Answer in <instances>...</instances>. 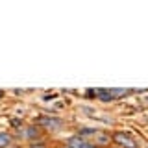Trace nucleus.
<instances>
[{
	"label": "nucleus",
	"instance_id": "obj_1",
	"mask_svg": "<svg viewBox=\"0 0 148 148\" xmlns=\"http://www.w3.org/2000/svg\"><path fill=\"white\" fill-rule=\"evenodd\" d=\"M69 148H98L96 145H91V143H87L83 137H80V135H74V137H71L69 139V145H67Z\"/></svg>",
	"mask_w": 148,
	"mask_h": 148
},
{
	"label": "nucleus",
	"instance_id": "obj_2",
	"mask_svg": "<svg viewBox=\"0 0 148 148\" xmlns=\"http://www.w3.org/2000/svg\"><path fill=\"white\" fill-rule=\"evenodd\" d=\"M113 139L119 143V146H122V148H135V141H133L128 133H117Z\"/></svg>",
	"mask_w": 148,
	"mask_h": 148
},
{
	"label": "nucleus",
	"instance_id": "obj_3",
	"mask_svg": "<svg viewBox=\"0 0 148 148\" xmlns=\"http://www.w3.org/2000/svg\"><path fill=\"white\" fill-rule=\"evenodd\" d=\"M24 137L26 139H37V137H39V133H37L35 128H26L24 130Z\"/></svg>",
	"mask_w": 148,
	"mask_h": 148
},
{
	"label": "nucleus",
	"instance_id": "obj_4",
	"mask_svg": "<svg viewBox=\"0 0 148 148\" xmlns=\"http://www.w3.org/2000/svg\"><path fill=\"white\" fill-rule=\"evenodd\" d=\"M96 95H98V98H100V100H106V102H108V100H113V96H111L109 89H106V91H98Z\"/></svg>",
	"mask_w": 148,
	"mask_h": 148
},
{
	"label": "nucleus",
	"instance_id": "obj_5",
	"mask_svg": "<svg viewBox=\"0 0 148 148\" xmlns=\"http://www.w3.org/2000/svg\"><path fill=\"white\" fill-rule=\"evenodd\" d=\"M9 143H11V137L8 135V133H0V148H4V146H8Z\"/></svg>",
	"mask_w": 148,
	"mask_h": 148
},
{
	"label": "nucleus",
	"instance_id": "obj_6",
	"mask_svg": "<svg viewBox=\"0 0 148 148\" xmlns=\"http://www.w3.org/2000/svg\"><path fill=\"white\" fill-rule=\"evenodd\" d=\"M109 92H111V96H124V95H128V91L126 89H109Z\"/></svg>",
	"mask_w": 148,
	"mask_h": 148
},
{
	"label": "nucleus",
	"instance_id": "obj_7",
	"mask_svg": "<svg viewBox=\"0 0 148 148\" xmlns=\"http://www.w3.org/2000/svg\"><path fill=\"white\" fill-rule=\"evenodd\" d=\"M43 124H46V126H59V124H61V120H59V119H56V120H52V119H45Z\"/></svg>",
	"mask_w": 148,
	"mask_h": 148
},
{
	"label": "nucleus",
	"instance_id": "obj_8",
	"mask_svg": "<svg viewBox=\"0 0 148 148\" xmlns=\"http://www.w3.org/2000/svg\"><path fill=\"white\" fill-rule=\"evenodd\" d=\"M32 148H46V146H45V145H34Z\"/></svg>",
	"mask_w": 148,
	"mask_h": 148
},
{
	"label": "nucleus",
	"instance_id": "obj_9",
	"mask_svg": "<svg viewBox=\"0 0 148 148\" xmlns=\"http://www.w3.org/2000/svg\"><path fill=\"white\" fill-rule=\"evenodd\" d=\"M63 148H69V146H63Z\"/></svg>",
	"mask_w": 148,
	"mask_h": 148
},
{
	"label": "nucleus",
	"instance_id": "obj_10",
	"mask_svg": "<svg viewBox=\"0 0 148 148\" xmlns=\"http://www.w3.org/2000/svg\"><path fill=\"white\" fill-rule=\"evenodd\" d=\"M0 96H2V92H0Z\"/></svg>",
	"mask_w": 148,
	"mask_h": 148
}]
</instances>
